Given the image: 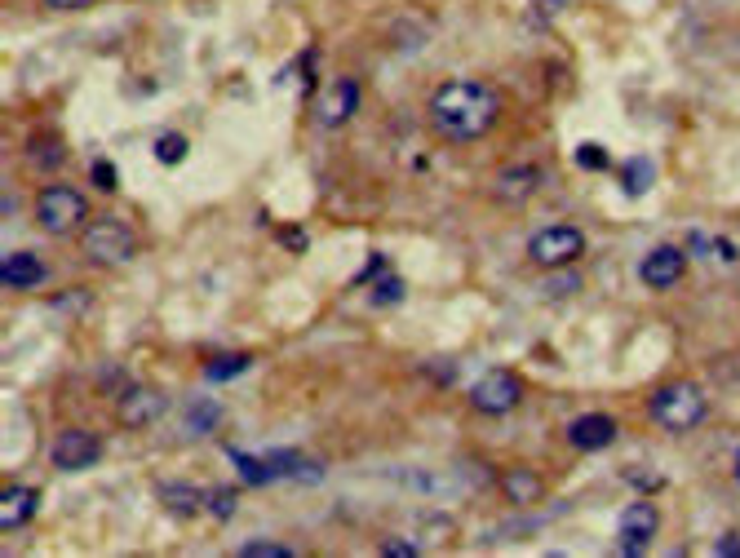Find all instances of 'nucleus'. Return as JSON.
Wrapping results in <instances>:
<instances>
[{
	"mask_svg": "<svg viewBox=\"0 0 740 558\" xmlns=\"http://www.w3.org/2000/svg\"><path fill=\"white\" fill-rule=\"evenodd\" d=\"M430 129L448 142H475L501 120V93L483 80H448L430 93Z\"/></svg>",
	"mask_w": 740,
	"mask_h": 558,
	"instance_id": "nucleus-1",
	"label": "nucleus"
},
{
	"mask_svg": "<svg viewBox=\"0 0 740 558\" xmlns=\"http://www.w3.org/2000/svg\"><path fill=\"white\" fill-rule=\"evenodd\" d=\"M647 412H652L656 426L683 434V430H696L705 421L709 403L701 395V386H692V381H670V386H661L647 403Z\"/></svg>",
	"mask_w": 740,
	"mask_h": 558,
	"instance_id": "nucleus-2",
	"label": "nucleus"
},
{
	"mask_svg": "<svg viewBox=\"0 0 740 558\" xmlns=\"http://www.w3.org/2000/svg\"><path fill=\"white\" fill-rule=\"evenodd\" d=\"M80 244H85L89 262L98 266H129L138 257V231L129 222H120V217H94L85 226V235H80Z\"/></svg>",
	"mask_w": 740,
	"mask_h": 558,
	"instance_id": "nucleus-3",
	"label": "nucleus"
},
{
	"mask_svg": "<svg viewBox=\"0 0 740 558\" xmlns=\"http://www.w3.org/2000/svg\"><path fill=\"white\" fill-rule=\"evenodd\" d=\"M32 213H36V226L45 235H71V231H80V226H85L89 200L76 191V186L54 182V186H45V191L36 195Z\"/></svg>",
	"mask_w": 740,
	"mask_h": 558,
	"instance_id": "nucleus-4",
	"label": "nucleus"
},
{
	"mask_svg": "<svg viewBox=\"0 0 740 558\" xmlns=\"http://www.w3.org/2000/svg\"><path fill=\"white\" fill-rule=\"evenodd\" d=\"M585 253V235L577 226H541L528 240V257L541 266V271H563Z\"/></svg>",
	"mask_w": 740,
	"mask_h": 558,
	"instance_id": "nucleus-5",
	"label": "nucleus"
},
{
	"mask_svg": "<svg viewBox=\"0 0 740 558\" xmlns=\"http://www.w3.org/2000/svg\"><path fill=\"white\" fill-rule=\"evenodd\" d=\"M523 399V381L519 372H506V368H492L470 386V408L483 412V417H506L515 412Z\"/></svg>",
	"mask_w": 740,
	"mask_h": 558,
	"instance_id": "nucleus-6",
	"label": "nucleus"
},
{
	"mask_svg": "<svg viewBox=\"0 0 740 558\" xmlns=\"http://www.w3.org/2000/svg\"><path fill=\"white\" fill-rule=\"evenodd\" d=\"M656 527H661V514H656L652 501H630L621 510V523H616V550L621 554H647Z\"/></svg>",
	"mask_w": 740,
	"mask_h": 558,
	"instance_id": "nucleus-7",
	"label": "nucleus"
},
{
	"mask_svg": "<svg viewBox=\"0 0 740 558\" xmlns=\"http://www.w3.org/2000/svg\"><path fill=\"white\" fill-rule=\"evenodd\" d=\"M49 457H54L58 470H89V465L102 461V443L94 430H80V426H67L58 430L54 448H49Z\"/></svg>",
	"mask_w": 740,
	"mask_h": 558,
	"instance_id": "nucleus-8",
	"label": "nucleus"
},
{
	"mask_svg": "<svg viewBox=\"0 0 740 558\" xmlns=\"http://www.w3.org/2000/svg\"><path fill=\"white\" fill-rule=\"evenodd\" d=\"M164 408H169V395L147 390V386H133L129 395H120L116 417H120V426H129V430H147L151 421L164 417Z\"/></svg>",
	"mask_w": 740,
	"mask_h": 558,
	"instance_id": "nucleus-9",
	"label": "nucleus"
},
{
	"mask_svg": "<svg viewBox=\"0 0 740 558\" xmlns=\"http://www.w3.org/2000/svg\"><path fill=\"white\" fill-rule=\"evenodd\" d=\"M612 439H616V421L608 412H581V417L568 421V443L577 452H603L612 448Z\"/></svg>",
	"mask_w": 740,
	"mask_h": 558,
	"instance_id": "nucleus-10",
	"label": "nucleus"
},
{
	"mask_svg": "<svg viewBox=\"0 0 740 558\" xmlns=\"http://www.w3.org/2000/svg\"><path fill=\"white\" fill-rule=\"evenodd\" d=\"M683 271H687V253H683V248H674V244L652 248V253L643 257V266H639V275H643L647 288H674L678 279H683Z\"/></svg>",
	"mask_w": 740,
	"mask_h": 558,
	"instance_id": "nucleus-11",
	"label": "nucleus"
},
{
	"mask_svg": "<svg viewBox=\"0 0 740 558\" xmlns=\"http://www.w3.org/2000/svg\"><path fill=\"white\" fill-rule=\"evenodd\" d=\"M36 510H40V492L27 488V483H14V488L0 492V527H5V532L32 523Z\"/></svg>",
	"mask_w": 740,
	"mask_h": 558,
	"instance_id": "nucleus-12",
	"label": "nucleus"
},
{
	"mask_svg": "<svg viewBox=\"0 0 740 558\" xmlns=\"http://www.w3.org/2000/svg\"><path fill=\"white\" fill-rule=\"evenodd\" d=\"M0 284L14 288V293H27V288L45 284V262L36 253H5L0 262Z\"/></svg>",
	"mask_w": 740,
	"mask_h": 558,
	"instance_id": "nucleus-13",
	"label": "nucleus"
},
{
	"mask_svg": "<svg viewBox=\"0 0 740 558\" xmlns=\"http://www.w3.org/2000/svg\"><path fill=\"white\" fill-rule=\"evenodd\" d=\"M355 111H359V85H355V80H337V85L324 93V102H320V124L337 129V124H346Z\"/></svg>",
	"mask_w": 740,
	"mask_h": 558,
	"instance_id": "nucleus-14",
	"label": "nucleus"
},
{
	"mask_svg": "<svg viewBox=\"0 0 740 558\" xmlns=\"http://www.w3.org/2000/svg\"><path fill=\"white\" fill-rule=\"evenodd\" d=\"M501 492H506L510 505H537L541 496H546V483H541L537 470H528V465H515V470L501 474Z\"/></svg>",
	"mask_w": 740,
	"mask_h": 558,
	"instance_id": "nucleus-15",
	"label": "nucleus"
},
{
	"mask_svg": "<svg viewBox=\"0 0 740 558\" xmlns=\"http://www.w3.org/2000/svg\"><path fill=\"white\" fill-rule=\"evenodd\" d=\"M541 186V169H532V164H515V169H501L497 173V200L506 204H523L532 191Z\"/></svg>",
	"mask_w": 740,
	"mask_h": 558,
	"instance_id": "nucleus-16",
	"label": "nucleus"
},
{
	"mask_svg": "<svg viewBox=\"0 0 740 558\" xmlns=\"http://www.w3.org/2000/svg\"><path fill=\"white\" fill-rule=\"evenodd\" d=\"M160 501L169 505L173 514H200L204 505H209V492L195 488V483H160Z\"/></svg>",
	"mask_w": 740,
	"mask_h": 558,
	"instance_id": "nucleus-17",
	"label": "nucleus"
},
{
	"mask_svg": "<svg viewBox=\"0 0 740 558\" xmlns=\"http://www.w3.org/2000/svg\"><path fill=\"white\" fill-rule=\"evenodd\" d=\"M187 434H195V439H204V434H213L222 426V403L218 399H191L187 403Z\"/></svg>",
	"mask_w": 740,
	"mask_h": 558,
	"instance_id": "nucleus-18",
	"label": "nucleus"
},
{
	"mask_svg": "<svg viewBox=\"0 0 740 558\" xmlns=\"http://www.w3.org/2000/svg\"><path fill=\"white\" fill-rule=\"evenodd\" d=\"M231 461L240 465V479L253 483V488H266V483L280 479V470H275L271 452H266V457H249V452H235V448H231Z\"/></svg>",
	"mask_w": 740,
	"mask_h": 558,
	"instance_id": "nucleus-19",
	"label": "nucleus"
},
{
	"mask_svg": "<svg viewBox=\"0 0 740 558\" xmlns=\"http://www.w3.org/2000/svg\"><path fill=\"white\" fill-rule=\"evenodd\" d=\"M253 368V355H218L204 364V377L209 381H231V377H244Z\"/></svg>",
	"mask_w": 740,
	"mask_h": 558,
	"instance_id": "nucleus-20",
	"label": "nucleus"
},
{
	"mask_svg": "<svg viewBox=\"0 0 740 558\" xmlns=\"http://www.w3.org/2000/svg\"><path fill=\"white\" fill-rule=\"evenodd\" d=\"M652 178H656V169H652V160H630L621 169V182H625V195H647L652 191Z\"/></svg>",
	"mask_w": 740,
	"mask_h": 558,
	"instance_id": "nucleus-21",
	"label": "nucleus"
},
{
	"mask_svg": "<svg viewBox=\"0 0 740 558\" xmlns=\"http://www.w3.org/2000/svg\"><path fill=\"white\" fill-rule=\"evenodd\" d=\"M187 147H191L187 133H160V138H156V160H160V164H169V169H173V164L187 160Z\"/></svg>",
	"mask_w": 740,
	"mask_h": 558,
	"instance_id": "nucleus-22",
	"label": "nucleus"
},
{
	"mask_svg": "<svg viewBox=\"0 0 740 558\" xmlns=\"http://www.w3.org/2000/svg\"><path fill=\"white\" fill-rule=\"evenodd\" d=\"M27 155H32L36 169H40V164H49V169H58V164H63V147H58V138H36Z\"/></svg>",
	"mask_w": 740,
	"mask_h": 558,
	"instance_id": "nucleus-23",
	"label": "nucleus"
},
{
	"mask_svg": "<svg viewBox=\"0 0 740 558\" xmlns=\"http://www.w3.org/2000/svg\"><path fill=\"white\" fill-rule=\"evenodd\" d=\"M293 545H275V541H244L240 558H293Z\"/></svg>",
	"mask_w": 740,
	"mask_h": 558,
	"instance_id": "nucleus-24",
	"label": "nucleus"
},
{
	"mask_svg": "<svg viewBox=\"0 0 740 558\" xmlns=\"http://www.w3.org/2000/svg\"><path fill=\"white\" fill-rule=\"evenodd\" d=\"M373 302H377V306L404 302V279H399V275H386V279H377V288H373Z\"/></svg>",
	"mask_w": 740,
	"mask_h": 558,
	"instance_id": "nucleus-25",
	"label": "nucleus"
},
{
	"mask_svg": "<svg viewBox=\"0 0 740 558\" xmlns=\"http://www.w3.org/2000/svg\"><path fill=\"white\" fill-rule=\"evenodd\" d=\"M89 178H94L98 191H116V186H120V173H116V164H111V160H94V164H89Z\"/></svg>",
	"mask_w": 740,
	"mask_h": 558,
	"instance_id": "nucleus-26",
	"label": "nucleus"
},
{
	"mask_svg": "<svg viewBox=\"0 0 740 558\" xmlns=\"http://www.w3.org/2000/svg\"><path fill=\"white\" fill-rule=\"evenodd\" d=\"M204 510H213L218 519H231V514H235V488H213Z\"/></svg>",
	"mask_w": 740,
	"mask_h": 558,
	"instance_id": "nucleus-27",
	"label": "nucleus"
},
{
	"mask_svg": "<svg viewBox=\"0 0 740 558\" xmlns=\"http://www.w3.org/2000/svg\"><path fill=\"white\" fill-rule=\"evenodd\" d=\"M577 164L581 169H603L608 160H603V151L594 147V142H585V147H577Z\"/></svg>",
	"mask_w": 740,
	"mask_h": 558,
	"instance_id": "nucleus-28",
	"label": "nucleus"
},
{
	"mask_svg": "<svg viewBox=\"0 0 740 558\" xmlns=\"http://www.w3.org/2000/svg\"><path fill=\"white\" fill-rule=\"evenodd\" d=\"M714 554H718V558H740V536H736V532L718 536V541H714Z\"/></svg>",
	"mask_w": 740,
	"mask_h": 558,
	"instance_id": "nucleus-29",
	"label": "nucleus"
},
{
	"mask_svg": "<svg viewBox=\"0 0 740 558\" xmlns=\"http://www.w3.org/2000/svg\"><path fill=\"white\" fill-rule=\"evenodd\" d=\"M577 288H581V275H554V279H550V293H554V297L577 293Z\"/></svg>",
	"mask_w": 740,
	"mask_h": 558,
	"instance_id": "nucleus-30",
	"label": "nucleus"
},
{
	"mask_svg": "<svg viewBox=\"0 0 740 558\" xmlns=\"http://www.w3.org/2000/svg\"><path fill=\"white\" fill-rule=\"evenodd\" d=\"M382 554H386V558H413V554H417V545H413V541H386V545H382Z\"/></svg>",
	"mask_w": 740,
	"mask_h": 558,
	"instance_id": "nucleus-31",
	"label": "nucleus"
},
{
	"mask_svg": "<svg viewBox=\"0 0 740 558\" xmlns=\"http://www.w3.org/2000/svg\"><path fill=\"white\" fill-rule=\"evenodd\" d=\"M45 5H54V9H80V5H94V0H45Z\"/></svg>",
	"mask_w": 740,
	"mask_h": 558,
	"instance_id": "nucleus-32",
	"label": "nucleus"
},
{
	"mask_svg": "<svg viewBox=\"0 0 740 558\" xmlns=\"http://www.w3.org/2000/svg\"><path fill=\"white\" fill-rule=\"evenodd\" d=\"M532 5H537V18H541V9H546V14H554V9H563V0H532Z\"/></svg>",
	"mask_w": 740,
	"mask_h": 558,
	"instance_id": "nucleus-33",
	"label": "nucleus"
},
{
	"mask_svg": "<svg viewBox=\"0 0 740 558\" xmlns=\"http://www.w3.org/2000/svg\"><path fill=\"white\" fill-rule=\"evenodd\" d=\"M732 474H736V483H740V448H736V461H732Z\"/></svg>",
	"mask_w": 740,
	"mask_h": 558,
	"instance_id": "nucleus-34",
	"label": "nucleus"
}]
</instances>
